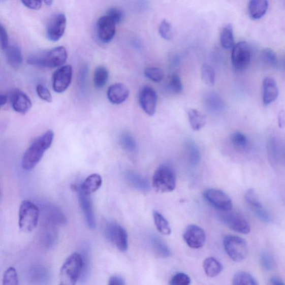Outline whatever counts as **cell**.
<instances>
[{
	"mask_svg": "<svg viewBox=\"0 0 285 285\" xmlns=\"http://www.w3.org/2000/svg\"><path fill=\"white\" fill-rule=\"evenodd\" d=\"M54 137V132L49 130L34 141L22 156L21 166L24 170L31 171L36 167L51 147Z\"/></svg>",
	"mask_w": 285,
	"mask_h": 285,
	"instance_id": "cell-1",
	"label": "cell"
},
{
	"mask_svg": "<svg viewBox=\"0 0 285 285\" xmlns=\"http://www.w3.org/2000/svg\"><path fill=\"white\" fill-rule=\"evenodd\" d=\"M67 57L66 49L64 46H58L32 54L28 57L27 62L34 66L55 68L62 66L66 62Z\"/></svg>",
	"mask_w": 285,
	"mask_h": 285,
	"instance_id": "cell-2",
	"label": "cell"
},
{
	"mask_svg": "<svg viewBox=\"0 0 285 285\" xmlns=\"http://www.w3.org/2000/svg\"><path fill=\"white\" fill-rule=\"evenodd\" d=\"M83 259L78 252L72 254L62 265L60 271V284L73 285L82 274Z\"/></svg>",
	"mask_w": 285,
	"mask_h": 285,
	"instance_id": "cell-3",
	"label": "cell"
},
{
	"mask_svg": "<svg viewBox=\"0 0 285 285\" xmlns=\"http://www.w3.org/2000/svg\"><path fill=\"white\" fill-rule=\"evenodd\" d=\"M152 185L156 193L162 194L171 193L176 187L175 172L168 165L160 166L153 174Z\"/></svg>",
	"mask_w": 285,
	"mask_h": 285,
	"instance_id": "cell-4",
	"label": "cell"
},
{
	"mask_svg": "<svg viewBox=\"0 0 285 285\" xmlns=\"http://www.w3.org/2000/svg\"><path fill=\"white\" fill-rule=\"evenodd\" d=\"M40 216V209L28 200L22 201L19 209V225L20 229L25 233L33 231L37 228Z\"/></svg>",
	"mask_w": 285,
	"mask_h": 285,
	"instance_id": "cell-5",
	"label": "cell"
},
{
	"mask_svg": "<svg viewBox=\"0 0 285 285\" xmlns=\"http://www.w3.org/2000/svg\"><path fill=\"white\" fill-rule=\"evenodd\" d=\"M225 251L231 260L240 263L247 258L248 247L243 238L234 235L226 236L224 240Z\"/></svg>",
	"mask_w": 285,
	"mask_h": 285,
	"instance_id": "cell-6",
	"label": "cell"
},
{
	"mask_svg": "<svg viewBox=\"0 0 285 285\" xmlns=\"http://www.w3.org/2000/svg\"><path fill=\"white\" fill-rule=\"evenodd\" d=\"M104 235L107 239L120 250L125 252L129 248V236L126 230L123 227L109 221L104 226Z\"/></svg>",
	"mask_w": 285,
	"mask_h": 285,
	"instance_id": "cell-7",
	"label": "cell"
},
{
	"mask_svg": "<svg viewBox=\"0 0 285 285\" xmlns=\"http://www.w3.org/2000/svg\"><path fill=\"white\" fill-rule=\"evenodd\" d=\"M251 53L248 44L241 42L235 44L232 48L231 59L232 65L237 71L246 69L251 61Z\"/></svg>",
	"mask_w": 285,
	"mask_h": 285,
	"instance_id": "cell-8",
	"label": "cell"
},
{
	"mask_svg": "<svg viewBox=\"0 0 285 285\" xmlns=\"http://www.w3.org/2000/svg\"><path fill=\"white\" fill-rule=\"evenodd\" d=\"M206 200L215 208L221 212L231 210L232 202L231 198L224 192L214 188H209L203 193Z\"/></svg>",
	"mask_w": 285,
	"mask_h": 285,
	"instance_id": "cell-9",
	"label": "cell"
},
{
	"mask_svg": "<svg viewBox=\"0 0 285 285\" xmlns=\"http://www.w3.org/2000/svg\"><path fill=\"white\" fill-rule=\"evenodd\" d=\"M222 212L221 219L231 230L243 235L248 234L251 231L248 221L241 214L231 210Z\"/></svg>",
	"mask_w": 285,
	"mask_h": 285,
	"instance_id": "cell-10",
	"label": "cell"
},
{
	"mask_svg": "<svg viewBox=\"0 0 285 285\" xmlns=\"http://www.w3.org/2000/svg\"><path fill=\"white\" fill-rule=\"evenodd\" d=\"M67 27V17L64 14L55 15L50 20L46 28V37L52 42L59 41L65 34Z\"/></svg>",
	"mask_w": 285,
	"mask_h": 285,
	"instance_id": "cell-11",
	"label": "cell"
},
{
	"mask_svg": "<svg viewBox=\"0 0 285 285\" xmlns=\"http://www.w3.org/2000/svg\"><path fill=\"white\" fill-rule=\"evenodd\" d=\"M73 77V69L65 66L56 70L52 75V88L57 93L65 92L71 85Z\"/></svg>",
	"mask_w": 285,
	"mask_h": 285,
	"instance_id": "cell-12",
	"label": "cell"
},
{
	"mask_svg": "<svg viewBox=\"0 0 285 285\" xmlns=\"http://www.w3.org/2000/svg\"><path fill=\"white\" fill-rule=\"evenodd\" d=\"M184 241L192 248L199 249L205 245L206 241L205 232L200 226L191 225L183 234Z\"/></svg>",
	"mask_w": 285,
	"mask_h": 285,
	"instance_id": "cell-13",
	"label": "cell"
},
{
	"mask_svg": "<svg viewBox=\"0 0 285 285\" xmlns=\"http://www.w3.org/2000/svg\"><path fill=\"white\" fill-rule=\"evenodd\" d=\"M116 24L107 15L100 17L97 22L96 28L98 39L104 44L111 42L116 32Z\"/></svg>",
	"mask_w": 285,
	"mask_h": 285,
	"instance_id": "cell-14",
	"label": "cell"
},
{
	"mask_svg": "<svg viewBox=\"0 0 285 285\" xmlns=\"http://www.w3.org/2000/svg\"><path fill=\"white\" fill-rule=\"evenodd\" d=\"M139 101L145 113L149 116L154 115L157 104V94L152 87H143L139 92Z\"/></svg>",
	"mask_w": 285,
	"mask_h": 285,
	"instance_id": "cell-15",
	"label": "cell"
},
{
	"mask_svg": "<svg viewBox=\"0 0 285 285\" xmlns=\"http://www.w3.org/2000/svg\"><path fill=\"white\" fill-rule=\"evenodd\" d=\"M42 212L44 223L54 225H63L67 223V218L60 209L54 205H43Z\"/></svg>",
	"mask_w": 285,
	"mask_h": 285,
	"instance_id": "cell-16",
	"label": "cell"
},
{
	"mask_svg": "<svg viewBox=\"0 0 285 285\" xmlns=\"http://www.w3.org/2000/svg\"><path fill=\"white\" fill-rule=\"evenodd\" d=\"M10 100L15 111L21 114L27 113L32 107L30 99L21 90L17 89L12 92Z\"/></svg>",
	"mask_w": 285,
	"mask_h": 285,
	"instance_id": "cell-17",
	"label": "cell"
},
{
	"mask_svg": "<svg viewBox=\"0 0 285 285\" xmlns=\"http://www.w3.org/2000/svg\"><path fill=\"white\" fill-rule=\"evenodd\" d=\"M90 196L79 192L80 205L86 224L90 229H94L96 228V220Z\"/></svg>",
	"mask_w": 285,
	"mask_h": 285,
	"instance_id": "cell-18",
	"label": "cell"
},
{
	"mask_svg": "<svg viewBox=\"0 0 285 285\" xmlns=\"http://www.w3.org/2000/svg\"><path fill=\"white\" fill-rule=\"evenodd\" d=\"M130 90L122 83H116L110 86L107 91L109 101L114 104L124 102L130 96Z\"/></svg>",
	"mask_w": 285,
	"mask_h": 285,
	"instance_id": "cell-19",
	"label": "cell"
},
{
	"mask_svg": "<svg viewBox=\"0 0 285 285\" xmlns=\"http://www.w3.org/2000/svg\"><path fill=\"white\" fill-rule=\"evenodd\" d=\"M55 225L49 223H43L40 234V241L42 245L50 248L54 245L56 240L57 233Z\"/></svg>",
	"mask_w": 285,
	"mask_h": 285,
	"instance_id": "cell-20",
	"label": "cell"
},
{
	"mask_svg": "<svg viewBox=\"0 0 285 285\" xmlns=\"http://www.w3.org/2000/svg\"><path fill=\"white\" fill-rule=\"evenodd\" d=\"M278 96V89L274 79L266 78L263 81V100L265 105H269L275 101Z\"/></svg>",
	"mask_w": 285,
	"mask_h": 285,
	"instance_id": "cell-21",
	"label": "cell"
},
{
	"mask_svg": "<svg viewBox=\"0 0 285 285\" xmlns=\"http://www.w3.org/2000/svg\"><path fill=\"white\" fill-rule=\"evenodd\" d=\"M269 8L268 0H250L248 6L249 16L254 20L264 17Z\"/></svg>",
	"mask_w": 285,
	"mask_h": 285,
	"instance_id": "cell-22",
	"label": "cell"
},
{
	"mask_svg": "<svg viewBox=\"0 0 285 285\" xmlns=\"http://www.w3.org/2000/svg\"><path fill=\"white\" fill-rule=\"evenodd\" d=\"M125 179L133 188L143 193H148L150 190V184L147 179L132 171L125 173Z\"/></svg>",
	"mask_w": 285,
	"mask_h": 285,
	"instance_id": "cell-23",
	"label": "cell"
},
{
	"mask_svg": "<svg viewBox=\"0 0 285 285\" xmlns=\"http://www.w3.org/2000/svg\"><path fill=\"white\" fill-rule=\"evenodd\" d=\"M102 184V178L100 174H92L81 185L79 191L84 194L90 195L100 189Z\"/></svg>",
	"mask_w": 285,
	"mask_h": 285,
	"instance_id": "cell-24",
	"label": "cell"
},
{
	"mask_svg": "<svg viewBox=\"0 0 285 285\" xmlns=\"http://www.w3.org/2000/svg\"><path fill=\"white\" fill-rule=\"evenodd\" d=\"M5 51L9 65L14 68H19L23 60L21 50L19 46L15 44L9 45Z\"/></svg>",
	"mask_w": 285,
	"mask_h": 285,
	"instance_id": "cell-25",
	"label": "cell"
},
{
	"mask_svg": "<svg viewBox=\"0 0 285 285\" xmlns=\"http://www.w3.org/2000/svg\"><path fill=\"white\" fill-rule=\"evenodd\" d=\"M203 269L209 277H214L220 274L223 270V266L216 258H208L203 261Z\"/></svg>",
	"mask_w": 285,
	"mask_h": 285,
	"instance_id": "cell-26",
	"label": "cell"
},
{
	"mask_svg": "<svg viewBox=\"0 0 285 285\" xmlns=\"http://www.w3.org/2000/svg\"><path fill=\"white\" fill-rule=\"evenodd\" d=\"M150 244L154 252L161 258H168L171 253L167 244L161 238L155 235L150 237Z\"/></svg>",
	"mask_w": 285,
	"mask_h": 285,
	"instance_id": "cell-27",
	"label": "cell"
},
{
	"mask_svg": "<svg viewBox=\"0 0 285 285\" xmlns=\"http://www.w3.org/2000/svg\"><path fill=\"white\" fill-rule=\"evenodd\" d=\"M188 116L192 129L194 131H200L206 124V116L199 110L189 109L188 110Z\"/></svg>",
	"mask_w": 285,
	"mask_h": 285,
	"instance_id": "cell-28",
	"label": "cell"
},
{
	"mask_svg": "<svg viewBox=\"0 0 285 285\" xmlns=\"http://www.w3.org/2000/svg\"><path fill=\"white\" fill-rule=\"evenodd\" d=\"M220 42L223 47L226 49L233 48L235 46L234 29L230 24L226 25L221 31Z\"/></svg>",
	"mask_w": 285,
	"mask_h": 285,
	"instance_id": "cell-29",
	"label": "cell"
},
{
	"mask_svg": "<svg viewBox=\"0 0 285 285\" xmlns=\"http://www.w3.org/2000/svg\"><path fill=\"white\" fill-rule=\"evenodd\" d=\"M49 271L42 266H35L30 271L31 280L36 283H45L49 280Z\"/></svg>",
	"mask_w": 285,
	"mask_h": 285,
	"instance_id": "cell-30",
	"label": "cell"
},
{
	"mask_svg": "<svg viewBox=\"0 0 285 285\" xmlns=\"http://www.w3.org/2000/svg\"><path fill=\"white\" fill-rule=\"evenodd\" d=\"M153 215L157 230L162 235H170L171 234L172 230L167 219L161 213L156 211L153 212Z\"/></svg>",
	"mask_w": 285,
	"mask_h": 285,
	"instance_id": "cell-31",
	"label": "cell"
},
{
	"mask_svg": "<svg viewBox=\"0 0 285 285\" xmlns=\"http://www.w3.org/2000/svg\"><path fill=\"white\" fill-rule=\"evenodd\" d=\"M232 284L234 285H258L259 282L249 273L238 271L234 276Z\"/></svg>",
	"mask_w": 285,
	"mask_h": 285,
	"instance_id": "cell-32",
	"label": "cell"
},
{
	"mask_svg": "<svg viewBox=\"0 0 285 285\" xmlns=\"http://www.w3.org/2000/svg\"><path fill=\"white\" fill-rule=\"evenodd\" d=\"M109 78L108 69L104 67H98L94 72L93 81L96 88L101 89L106 85Z\"/></svg>",
	"mask_w": 285,
	"mask_h": 285,
	"instance_id": "cell-33",
	"label": "cell"
},
{
	"mask_svg": "<svg viewBox=\"0 0 285 285\" xmlns=\"http://www.w3.org/2000/svg\"><path fill=\"white\" fill-rule=\"evenodd\" d=\"M245 199L250 208L253 212L264 208L262 204L259 197L254 188L248 189L245 193Z\"/></svg>",
	"mask_w": 285,
	"mask_h": 285,
	"instance_id": "cell-34",
	"label": "cell"
},
{
	"mask_svg": "<svg viewBox=\"0 0 285 285\" xmlns=\"http://www.w3.org/2000/svg\"><path fill=\"white\" fill-rule=\"evenodd\" d=\"M231 141L234 146L238 149L245 150L249 147L248 138L244 134L239 132L232 134Z\"/></svg>",
	"mask_w": 285,
	"mask_h": 285,
	"instance_id": "cell-35",
	"label": "cell"
},
{
	"mask_svg": "<svg viewBox=\"0 0 285 285\" xmlns=\"http://www.w3.org/2000/svg\"><path fill=\"white\" fill-rule=\"evenodd\" d=\"M186 148H187L190 162L194 165H197L201 160V154L199 148L195 142L189 141L186 143Z\"/></svg>",
	"mask_w": 285,
	"mask_h": 285,
	"instance_id": "cell-36",
	"label": "cell"
},
{
	"mask_svg": "<svg viewBox=\"0 0 285 285\" xmlns=\"http://www.w3.org/2000/svg\"><path fill=\"white\" fill-rule=\"evenodd\" d=\"M261 60L265 65L275 67L277 65V57L274 51L270 48L263 50L261 54Z\"/></svg>",
	"mask_w": 285,
	"mask_h": 285,
	"instance_id": "cell-37",
	"label": "cell"
},
{
	"mask_svg": "<svg viewBox=\"0 0 285 285\" xmlns=\"http://www.w3.org/2000/svg\"><path fill=\"white\" fill-rule=\"evenodd\" d=\"M121 146L129 152H133L136 148L135 139L130 133H124L120 138Z\"/></svg>",
	"mask_w": 285,
	"mask_h": 285,
	"instance_id": "cell-38",
	"label": "cell"
},
{
	"mask_svg": "<svg viewBox=\"0 0 285 285\" xmlns=\"http://www.w3.org/2000/svg\"><path fill=\"white\" fill-rule=\"evenodd\" d=\"M201 77L203 82L208 86H212L215 82V72L212 67L204 65L201 69Z\"/></svg>",
	"mask_w": 285,
	"mask_h": 285,
	"instance_id": "cell-39",
	"label": "cell"
},
{
	"mask_svg": "<svg viewBox=\"0 0 285 285\" xmlns=\"http://www.w3.org/2000/svg\"><path fill=\"white\" fill-rule=\"evenodd\" d=\"M260 263L263 268L267 271H271L275 268L276 262L271 254L263 251L260 255Z\"/></svg>",
	"mask_w": 285,
	"mask_h": 285,
	"instance_id": "cell-40",
	"label": "cell"
},
{
	"mask_svg": "<svg viewBox=\"0 0 285 285\" xmlns=\"http://www.w3.org/2000/svg\"><path fill=\"white\" fill-rule=\"evenodd\" d=\"M19 278L14 267H10L4 273L3 277L4 285L19 284Z\"/></svg>",
	"mask_w": 285,
	"mask_h": 285,
	"instance_id": "cell-41",
	"label": "cell"
},
{
	"mask_svg": "<svg viewBox=\"0 0 285 285\" xmlns=\"http://www.w3.org/2000/svg\"><path fill=\"white\" fill-rule=\"evenodd\" d=\"M208 107L214 111H220L224 108L225 104L221 98L216 94H211L207 99Z\"/></svg>",
	"mask_w": 285,
	"mask_h": 285,
	"instance_id": "cell-42",
	"label": "cell"
},
{
	"mask_svg": "<svg viewBox=\"0 0 285 285\" xmlns=\"http://www.w3.org/2000/svg\"><path fill=\"white\" fill-rule=\"evenodd\" d=\"M144 74L148 78L156 83H159L164 78V72L158 68H148L145 70Z\"/></svg>",
	"mask_w": 285,
	"mask_h": 285,
	"instance_id": "cell-43",
	"label": "cell"
},
{
	"mask_svg": "<svg viewBox=\"0 0 285 285\" xmlns=\"http://www.w3.org/2000/svg\"><path fill=\"white\" fill-rule=\"evenodd\" d=\"M159 33L161 36L167 40L172 38L173 32L170 23L166 20H163L159 27Z\"/></svg>",
	"mask_w": 285,
	"mask_h": 285,
	"instance_id": "cell-44",
	"label": "cell"
},
{
	"mask_svg": "<svg viewBox=\"0 0 285 285\" xmlns=\"http://www.w3.org/2000/svg\"><path fill=\"white\" fill-rule=\"evenodd\" d=\"M169 87L174 94H179L182 91L183 88L182 81L177 74H173L172 75Z\"/></svg>",
	"mask_w": 285,
	"mask_h": 285,
	"instance_id": "cell-45",
	"label": "cell"
},
{
	"mask_svg": "<svg viewBox=\"0 0 285 285\" xmlns=\"http://www.w3.org/2000/svg\"><path fill=\"white\" fill-rule=\"evenodd\" d=\"M116 24H119L123 21L124 14L123 11L117 8H112L109 9L107 12V15Z\"/></svg>",
	"mask_w": 285,
	"mask_h": 285,
	"instance_id": "cell-46",
	"label": "cell"
},
{
	"mask_svg": "<svg viewBox=\"0 0 285 285\" xmlns=\"http://www.w3.org/2000/svg\"><path fill=\"white\" fill-rule=\"evenodd\" d=\"M190 277L183 272H179L173 276L170 280L172 285H188L191 283Z\"/></svg>",
	"mask_w": 285,
	"mask_h": 285,
	"instance_id": "cell-47",
	"label": "cell"
},
{
	"mask_svg": "<svg viewBox=\"0 0 285 285\" xmlns=\"http://www.w3.org/2000/svg\"><path fill=\"white\" fill-rule=\"evenodd\" d=\"M37 92L38 96L42 100L51 103L52 102V97L50 91L42 84H39L37 87Z\"/></svg>",
	"mask_w": 285,
	"mask_h": 285,
	"instance_id": "cell-48",
	"label": "cell"
},
{
	"mask_svg": "<svg viewBox=\"0 0 285 285\" xmlns=\"http://www.w3.org/2000/svg\"><path fill=\"white\" fill-rule=\"evenodd\" d=\"M26 8L33 10H38L42 7V0H20Z\"/></svg>",
	"mask_w": 285,
	"mask_h": 285,
	"instance_id": "cell-49",
	"label": "cell"
},
{
	"mask_svg": "<svg viewBox=\"0 0 285 285\" xmlns=\"http://www.w3.org/2000/svg\"><path fill=\"white\" fill-rule=\"evenodd\" d=\"M0 36H1L2 48L5 51L8 48L9 44L7 31L3 25L0 26Z\"/></svg>",
	"mask_w": 285,
	"mask_h": 285,
	"instance_id": "cell-50",
	"label": "cell"
},
{
	"mask_svg": "<svg viewBox=\"0 0 285 285\" xmlns=\"http://www.w3.org/2000/svg\"><path fill=\"white\" fill-rule=\"evenodd\" d=\"M125 281L123 277L119 275H114L109 278L108 284L109 285H125Z\"/></svg>",
	"mask_w": 285,
	"mask_h": 285,
	"instance_id": "cell-51",
	"label": "cell"
},
{
	"mask_svg": "<svg viewBox=\"0 0 285 285\" xmlns=\"http://www.w3.org/2000/svg\"><path fill=\"white\" fill-rule=\"evenodd\" d=\"M278 123L280 129L285 128V111L284 110H280L278 114Z\"/></svg>",
	"mask_w": 285,
	"mask_h": 285,
	"instance_id": "cell-52",
	"label": "cell"
},
{
	"mask_svg": "<svg viewBox=\"0 0 285 285\" xmlns=\"http://www.w3.org/2000/svg\"><path fill=\"white\" fill-rule=\"evenodd\" d=\"M270 283L273 285H283L285 283L282 278L278 276H273L270 278Z\"/></svg>",
	"mask_w": 285,
	"mask_h": 285,
	"instance_id": "cell-53",
	"label": "cell"
},
{
	"mask_svg": "<svg viewBox=\"0 0 285 285\" xmlns=\"http://www.w3.org/2000/svg\"><path fill=\"white\" fill-rule=\"evenodd\" d=\"M8 97L7 95L1 94L0 96V106L3 107L8 102Z\"/></svg>",
	"mask_w": 285,
	"mask_h": 285,
	"instance_id": "cell-54",
	"label": "cell"
},
{
	"mask_svg": "<svg viewBox=\"0 0 285 285\" xmlns=\"http://www.w3.org/2000/svg\"><path fill=\"white\" fill-rule=\"evenodd\" d=\"M42 2L46 6H48V7H50L52 3H53V0H42Z\"/></svg>",
	"mask_w": 285,
	"mask_h": 285,
	"instance_id": "cell-55",
	"label": "cell"
},
{
	"mask_svg": "<svg viewBox=\"0 0 285 285\" xmlns=\"http://www.w3.org/2000/svg\"><path fill=\"white\" fill-rule=\"evenodd\" d=\"M2 2H4L5 0H1Z\"/></svg>",
	"mask_w": 285,
	"mask_h": 285,
	"instance_id": "cell-56",
	"label": "cell"
},
{
	"mask_svg": "<svg viewBox=\"0 0 285 285\" xmlns=\"http://www.w3.org/2000/svg\"><path fill=\"white\" fill-rule=\"evenodd\" d=\"M284 66H285V61H284Z\"/></svg>",
	"mask_w": 285,
	"mask_h": 285,
	"instance_id": "cell-57",
	"label": "cell"
}]
</instances>
